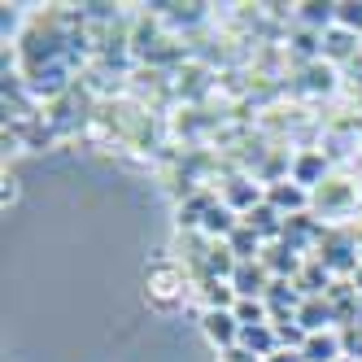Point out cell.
I'll return each mask as SVG.
<instances>
[{
  "instance_id": "cell-1",
  "label": "cell",
  "mask_w": 362,
  "mask_h": 362,
  "mask_svg": "<svg viewBox=\"0 0 362 362\" xmlns=\"http://www.w3.org/2000/svg\"><path fill=\"white\" fill-rule=\"evenodd\" d=\"M144 301L153 310H162V315H175V310L188 301V275L179 271L175 262L148 267V275H144Z\"/></svg>"
},
{
  "instance_id": "cell-2",
  "label": "cell",
  "mask_w": 362,
  "mask_h": 362,
  "mask_svg": "<svg viewBox=\"0 0 362 362\" xmlns=\"http://www.w3.org/2000/svg\"><path fill=\"white\" fill-rule=\"evenodd\" d=\"M315 262H323V271H327V275H349V271L358 275L362 257H358V240H354V231H345V227L327 231L323 245H319V253H315Z\"/></svg>"
},
{
  "instance_id": "cell-3",
  "label": "cell",
  "mask_w": 362,
  "mask_h": 362,
  "mask_svg": "<svg viewBox=\"0 0 362 362\" xmlns=\"http://www.w3.org/2000/svg\"><path fill=\"white\" fill-rule=\"evenodd\" d=\"M201 336L210 341L218 354L240 345V319L231 310H201Z\"/></svg>"
},
{
  "instance_id": "cell-4",
  "label": "cell",
  "mask_w": 362,
  "mask_h": 362,
  "mask_svg": "<svg viewBox=\"0 0 362 362\" xmlns=\"http://www.w3.org/2000/svg\"><path fill=\"white\" fill-rule=\"evenodd\" d=\"M327 236V227H319L315 214H293V218H284V245L297 249V253H310V249H319ZM315 257V253H310Z\"/></svg>"
},
{
  "instance_id": "cell-5",
  "label": "cell",
  "mask_w": 362,
  "mask_h": 362,
  "mask_svg": "<svg viewBox=\"0 0 362 362\" xmlns=\"http://www.w3.org/2000/svg\"><path fill=\"white\" fill-rule=\"evenodd\" d=\"M271 284H275V275L262 267V257H257V262H240L236 275H231V288H236L240 301H262L271 293Z\"/></svg>"
},
{
  "instance_id": "cell-6",
  "label": "cell",
  "mask_w": 362,
  "mask_h": 362,
  "mask_svg": "<svg viewBox=\"0 0 362 362\" xmlns=\"http://www.w3.org/2000/svg\"><path fill=\"white\" fill-rule=\"evenodd\" d=\"M315 201L301 184H293V179H275V184H267V205H275V210L284 218H293V214H305V205Z\"/></svg>"
},
{
  "instance_id": "cell-7",
  "label": "cell",
  "mask_w": 362,
  "mask_h": 362,
  "mask_svg": "<svg viewBox=\"0 0 362 362\" xmlns=\"http://www.w3.org/2000/svg\"><path fill=\"white\" fill-rule=\"evenodd\" d=\"M262 201H267V188H257L253 179H227V184H223V205L231 214H240V218L249 210H257Z\"/></svg>"
},
{
  "instance_id": "cell-8",
  "label": "cell",
  "mask_w": 362,
  "mask_h": 362,
  "mask_svg": "<svg viewBox=\"0 0 362 362\" xmlns=\"http://www.w3.org/2000/svg\"><path fill=\"white\" fill-rule=\"evenodd\" d=\"M288 179H293V184H301L305 192L319 188V184H327V158H323V153H315V148L297 153V158L288 162Z\"/></svg>"
},
{
  "instance_id": "cell-9",
  "label": "cell",
  "mask_w": 362,
  "mask_h": 362,
  "mask_svg": "<svg viewBox=\"0 0 362 362\" xmlns=\"http://www.w3.org/2000/svg\"><path fill=\"white\" fill-rule=\"evenodd\" d=\"M345 345H341V327H327V332H310L305 345H301V362H341Z\"/></svg>"
},
{
  "instance_id": "cell-10",
  "label": "cell",
  "mask_w": 362,
  "mask_h": 362,
  "mask_svg": "<svg viewBox=\"0 0 362 362\" xmlns=\"http://www.w3.org/2000/svg\"><path fill=\"white\" fill-rule=\"evenodd\" d=\"M249 231H253V236L257 240H262V245H275V240H284V214L275 210V205H257V210H249L245 218H240Z\"/></svg>"
},
{
  "instance_id": "cell-11",
  "label": "cell",
  "mask_w": 362,
  "mask_h": 362,
  "mask_svg": "<svg viewBox=\"0 0 362 362\" xmlns=\"http://www.w3.org/2000/svg\"><path fill=\"white\" fill-rule=\"evenodd\" d=\"M358 35L354 31H345V27H332V31H323V48H319V57L327 62V66H336V62H349V57H358Z\"/></svg>"
},
{
  "instance_id": "cell-12",
  "label": "cell",
  "mask_w": 362,
  "mask_h": 362,
  "mask_svg": "<svg viewBox=\"0 0 362 362\" xmlns=\"http://www.w3.org/2000/svg\"><path fill=\"white\" fill-rule=\"evenodd\" d=\"M262 267H267L275 279H297V275H301V257H297V249H288L284 240H275V245L262 249Z\"/></svg>"
},
{
  "instance_id": "cell-13",
  "label": "cell",
  "mask_w": 362,
  "mask_h": 362,
  "mask_svg": "<svg viewBox=\"0 0 362 362\" xmlns=\"http://www.w3.org/2000/svg\"><path fill=\"white\" fill-rule=\"evenodd\" d=\"M240 349H249L257 362L279 354V336H275V323H253V327H240Z\"/></svg>"
},
{
  "instance_id": "cell-14",
  "label": "cell",
  "mask_w": 362,
  "mask_h": 362,
  "mask_svg": "<svg viewBox=\"0 0 362 362\" xmlns=\"http://www.w3.org/2000/svg\"><path fill=\"white\" fill-rule=\"evenodd\" d=\"M297 323H301L305 332H327V327L336 323V310H332L327 293H323V297H301V310H297Z\"/></svg>"
},
{
  "instance_id": "cell-15",
  "label": "cell",
  "mask_w": 362,
  "mask_h": 362,
  "mask_svg": "<svg viewBox=\"0 0 362 362\" xmlns=\"http://www.w3.org/2000/svg\"><path fill=\"white\" fill-rule=\"evenodd\" d=\"M354 201V188L345 184V179H327V184L315 188V205L323 214H336V210H345V205Z\"/></svg>"
},
{
  "instance_id": "cell-16",
  "label": "cell",
  "mask_w": 362,
  "mask_h": 362,
  "mask_svg": "<svg viewBox=\"0 0 362 362\" xmlns=\"http://www.w3.org/2000/svg\"><path fill=\"white\" fill-rule=\"evenodd\" d=\"M297 18L305 22V27H336V5L332 0H310V5H297Z\"/></svg>"
},
{
  "instance_id": "cell-17",
  "label": "cell",
  "mask_w": 362,
  "mask_h": 362,
  "mask_svg": "<svg viewBox=\"0 0 362 362\" xmlns=\"http://www.w3.org/2000/svg\"><path fill=\"white\" fill-rule=\"evenodd\" d=\"M275 336H279V349H288V354H301V345H305V327L297 323V319H288V323H275Z\"/></svg>"
},
{
  "instance_id": "cell-18",
  "label": "cell",
  "mask_w": 362,
  "mask_h": 362,
  "mask_svg": "<svg viewBox=\"0 0 362 362\" xmlns=\"http://www.w3.org/2000/svg\"><path fill=\"white\" fill-rule=\"evenodd\" d=\"M231 315L240 319V327H253V323H271V310L267 301H236V310Z\"/></svg>"
},
{
  "instance_id": "cell-19",
  "label": "cell",
  "mask_w": 362,
  "mask_h": 362,
  "mask_svg": "<svg viewBox=\"0 0 362 362\" xmlns=\"http://www.w3.org/2000/svg\"><path fill=\"white\" fill-rule=\"evenodd\" d=\"M336 27L362 35V0H345V5H336Z\"/></svg>"
},
{
  "instance_id": "cell-20",
  "label": "cell",
  "mask_w": 362,
  "mask_h": 362,
  "mask_svg": "<svg viewBox=\"0 0 362 362\" xmlns=\"http://www.w3.org/2000/svg\"><path fill=\"white\" fill-rule=\"evenodd\" d=\"M341 345H345V358H358L362 362V323H354V327L341 332Z\"/></svg>"
},
{
  "instance_id": "cell-21",
  "label": "cell",
  "mask_w": 362,
  "mask_h": 362,
  "mask_svg": "<svg viewBox=\"0 0 362 362\" xmlns=\"http://www.w3.org/2000/svg\"><path fill=\"white\" fill-rule=\"evenodd\" d=\"M0 184H5V188H0V201H5V205H9V201H18V179H13V175H5Z\"/></svg>"
},
{
  "instance_id": "cell-22",
  "label": "cell",
  "mask_w": 362,
  "mask_h": 362,
  "mask_svg": "<svg viewBox=\"0 0 362 362\" xmlns=\"http://www.w3.org/2000/svg\"><path fill=\"white\" fill-rule=\"evenodd\" d=\"M218 362H257V358H253L249 349H240V345H236V349H227V354H223Z\"/></svg>"
},
{
  "instance_id": "cell-23",
  "label": "cell",
  "mask_w": 362,
  "mask_h": 362,
  "mask_svg": "<svg viewBox=\"0 0 362 362\" xmlns=\"http://www.w3.org/2000/svg\"><path fill=\"white\" fill-rule=\"evenodd\" d=\"M262 362H301V354H288V349H279V354H271V358H262Z\"/></svg>"
},
{
  "instance_id": "cell-24",
  "label": "cell",
  "mask_w": 362,
  "mask_h": 362,
  "mask_svg": "<svg viewBox=\"0 0 362 362\" xmlns=\"http://www.w3.org/2000/svg\"><path fill=\"white\" fill-rule=\"evenodd\" d=\"M358 288H362V267H358Z\"/></svg>"
},
{
  "instance_id": "cell-25",
  "label": "cell",
  "mask_w": 362,
  "mask_h": 362,
  "mask_svg": "<svg viewBox=\"0 0 362 362\" xmlns=\"http://www.w3.org/2000/svg\"><path fill=\"white\" fill-rule=\"evenodd\" d=\"M341 362H358V358H341Z\"/></svg>"
}]
</instances>
